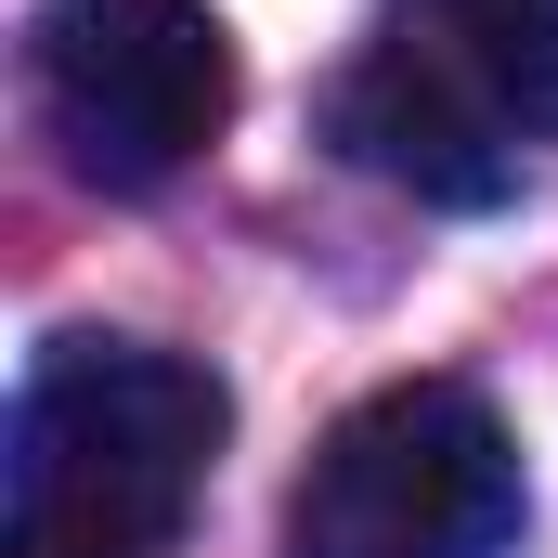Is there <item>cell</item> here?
<instances>
[{
	"label": "cell",
	"instance_id": "6da1fadb",
	"mask_svg": "<svg viewBox=\"0 0 558 558\" xmlns=\"http://www.w3.org/2000/svg\"><path fill=\"white\" fill-rule=\"evenodd\" d=\"M221 377L156 338H52L13 390L0 558H156L221 468Z\"/></svg>",
	"mask_w": 558,
	"mask_h": 558
},
{
	"label": "cell",
	"instance_id": "7a4b0ae2",
	"mask_svg": "<svg viewBox=\"0 0 558 558\" xmlns=\"http://www.w3.org/2000/svg\"><path fill=\"white\" fill-rule=\"evenodd\" d=\"M520 441L468 377L364 390L286 494V558H507Z\"/></svg>",
	"mask_w": 558,
	"mask_h": 558
},
{
	"label": "cell",
	"instance_id": "3957f363",
	"mask_svg": "<svg viewBox=\"0 0 558 558\" xmlns=\"http://www.w3.org/2000/svg\"><path fill=\"white\" fill-rule=\"evenodd\" d=\"M26 92L78 182L156 195L234 131V39L208 0H39Z\"/></svg>",
	"mask_w": 558,
	"mask_h": 558
},
{
	"label": "cell",
	"instance_id": "277c9868",
	"mask_svg": "<svg viewBox=\"0 0 558 558\" xmlns=\"http://www.w3.org/2000/svg\"><path fill=\"white\" fill-rule=\"evenodd\" d=\"M325 131H338V156H364L377 182H403V195H428V208H507V182H520L507 118L428 52L416 26L377 39V52L325 92Z\"/></svg>",
	"mask_w": 558,
	"mask_h": 558
},
{
	"label": "cell",
	"instance_id": "5b68a950",
	"mask_svg": "<svg viewBox=\"0 0 558 558\" xmlns=\"http://www.w3.org/2000/svg\"><path fill=\"white\" fill-rule=\"evenodd\" d=\"M416 39L507 131H558V0H416Z\"/></svg>",
	"mask_w": 558,
	"mask_h": 558
}]
</instances>
